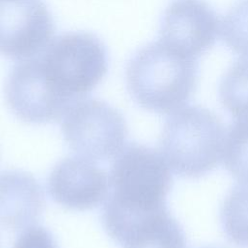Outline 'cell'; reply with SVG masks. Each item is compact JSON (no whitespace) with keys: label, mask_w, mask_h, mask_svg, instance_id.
<instances>
[{"label":"cell","mask_w":248,"mask_h":248,"mask_svg":"<svg viewBox=\"0 0 248 248\" xmlns=\"http://www.w3.org/2000/svg\"><path fill=\"white\" fill-rule=\"evenodd\" d=\"M14 248H57L52 234L41 226H31L19 234Z\"/></svg>","instance_id":"2e32d148"},{"label":"cell","mask_w":248,"mask_h":248,"mask_svg":"<svg viewBox=\"0 0 248 248\" xmlns=\"http://www.w3.org/2000/svg\"><path fill=\"white\" fill-rule=\"evenodd\" d=\"M116 155L102 221L109 236L122 243L145 222L167 210L172 176L162 153L152 147L132 142Z\"/></svg>","instance_id":"6da1fadb"},{"label":"cell","mask_w":248,"mask_h":248,"mask_svg":"<svg viewBox=\"0 0 248 248\" xmlns=\"http://www.w3.org/2000/svg\"><path fill=\"white\" fill-rule=\"evenodd\" d=\"M222 160L239 183L248 182V119H237L230 126L225 134Z\"/></svg>","instance_id":"5bb4252c"},{"label":"cell","mask_w":248,"mask_h":248,"mask_svg":"<svg viewBox=\"0 0 248 248\" xmlns=\"http://www.w3.org/2000/svg\"><path fill=\"white\" fill-rule=\"evenodd\" d=\"M36 57L47 83L70 106L101 82L108 64L104 44L86 32L53 38Z\"/></svg>","instance_id":"277c9868"},{"label":"cell","mask_w":248,"mask_h":248,"mask_svg":"<svg viewBox=\"0 0 248 248\" xmlns=\"http://www.w3.org/2000/svg\"><path fill=\"white\" fill-rule=\"evenodd\" d=\"M220 22L214 10L202 0H174L166 9L160 40L183 54L197 58L215 43Z\"/></svg>","instance_id":"ba28073f"},{"label":"cell","mask_w":248,"mask_h":248,"mask_svg":"<svg viewBox=\"0 0 248 248\" xmlns=\"http://www.w3.org/2000/svg\"><path fill=\"white\" fill-rule=\"evenodd\" d=\"M221 222L232 242L248 248V182L239 183L227 196L221 210Z\"/></svg>","instance_id":"4fadbf2b"},{"label":"cell","mask_w":248,"mask_h":248,"mask_svg":"<svg viewBox=\"0 0 248 248\" xmlns=\"http://www.w3.org/2000/svg\"><path fill=\"white\" fill-rule=\"evenodd\" d=\"M220 28L226 45L234 52L248 56V0H239L230 8Z\"/></svg>","instance_id":"9a60e30c"},{"label":"cell","mask_w":248,"mask_h":248,"mask_svg":"<svg viewBox=\"0 0 248 248\" xmlns=\"http://www.w3.org/2000/svg\"><path fill=\"white\" fill-rule=\"evenodd\" d=\"M52 16L42 0H0V54L25 60L53 39Z\"/></svg>","instance_id":"8992f818"},{"label":"cell","mask_w":248,"mask_h":248,"mask_svg":"<svg viewBox=\"0 0 248 248\" xmlns=\"http://www.w3.org/2000/svg\"><path fill=\"white\" fill-rule=\"evenodd\" d=\"M204 248H213V247H204Z\"/></svg>","instance_id":"e0dca14e"},{"label":"cell","mask_w":248,"mask_h":248,"mask_svg":"<svg viewBox=\"0 0 248 248\" xmlns=\"http://www.w3.org/2000/svg\"><path fill=\"white\" fill-rule=\"evenodd\" d=\"M224 139V126L216 114L199 106L182 107L164 124L161 153L176 174L198 178L219 164Z\"/></svg>","instance_id":"3957f363"},{"label":"cell","mask_w":248,"mask_h":248,"mask_svg":"<svg viewBox=\"0 0 248 248\" xmlns=\"http://www.w3.org/2000/svg\"><path fill=\"white\" fill-rule=\"evenodd\" d=\"M61 129L70 148L93 161L116 155L127 136L122 114L108 103L93 98L76 101L63 115Z\"/></svg>","instance_id":"5b68a950"},{"label":"cell","mask_w":248,"mask_h":248,"mask_svg":"<svg viewBox=\"0 0 248 248\" xmlns=\"http://www.w3.org/2000/svg\"><path fill=\"white\" fill-rule=\"evenodd\" d=\"M124 248H186L179 223L167 210L142 225L122 243Z\"/></svg>","instance_id":"8fae6325"},{"label":"cell","mask_w":248,"mask_h":248,"mask_svg":"<svg viewBox=\"0 0 248 248\" xmlns=\"http://www.w3.org/2000/svg\"><path fill=\"white\" fill-rule=\"evenodd\" d=\"M224 108L237 119H248V56L233 63L219 86Z\"/></svg>","instance_id":"7c38bea8"},{"label":"cell","mask_w":248,"mask_h":248,"mask_svg":"<svg viewBox=\"0 0 248 248\" xmlns=\"http://www.w3.org/2000/svg\"><path fill=\"white\" fill-rule=\"evenodd\" d=\"M47 189L57 203L70 209L86 210L106 201L109 182L95 161L78 155L65 158L54 166Z\"/></svg>","instance_id":"9c48e42d"},{"label":"cell","mask_w":248,"mask_h":248,"mask_svg":"<svg viewBox=\"0 0 248 248\" xmlns=\"http://www.w3.org/2000/svg\"><path fill=\"white\" fill-rule=\"evenodd\" d=\"M198 80L196 58L161 40L140 48L130 59L126 81L133 99L143 108L171 113L190 99Z\"/></svg>","instance_id":"7a4b0ae2"},{"label":"cell","mask_w":248,"mask_h":248,"mask_svg":"<svg viewBox=\"0 0 248 248\" xmlns=\"http://www.w3.org/2000/svg\"><path fill=\"white\" fill-rule=\"evenodd\" d=\"M45 205L40 184L21 170L0 173V225L21 229L34 223Z\"/></svg>","instance_id":"30bf717a"},{"label":"cell","mask_w":248,"mask_h":248,"mask_svg":"<svg viewBox=\"0 0 248 248\" xmlns=\"http://www.w3.org/2000/svg\"><path fill=\"white\" fill-rule=\"evenodd\" d=\"M5 97L14 113L31 123L54 121L71 107L49 86L36 56L13 67L6 80Z\"/></svg>","instance_id":"52a82bcc"}]
</instances>
